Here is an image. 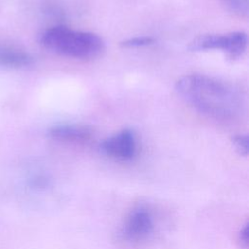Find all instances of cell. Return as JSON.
Instances as JSON below:
<instances>
[{"label":"cell","instance_id":"cell-9","mask_svg":"<svg viewBox=\"0 0 249 249\" xmlns=\"http://www.w3.org/2000/svg\"><path fill=\"white\" fill-rule=\"evenodd\" d=\"M232 145L240 156H247L249 153V138L247 134H237L231 139Z\"/></svg>","mask_w":249,"mask_h":249},{"label":"cell","instance_id":"cell-6","mask_svg":"<svg viewBox=\"0 0 249 249\" xmlns=\"http://www.w3.org/2000/svg\"><path fill=\"white\" fill-rule=\"evenodd\" d=\"M91 130L84 125L76 124H59L49 130V135L58 141L83 143L91 137Z\"/></svg>","mask_w":249,"mask_h":249},{"label":"cell","instance_id":"cell-5","mask_svg":"<svg viewBox=\"0 0 249 249\" xmlns=\"http://www.w3.org/2000/svg\"><path fill=\"white\" fill-rule=\"evenodd\" d=\"M100 152L114 160H130L137 150L136 137L131 129H123L105 138L99 145Z\"/></svg>","mask_w":249,"mask_h":249},{"label":"cell","instance_id":"cell-1","mask_svg":"<svg viewBox=\"0 0 249 249\" xmlns=\"http://www.w3.org/2000/svg\"><path fill=\"white\" fill-rule=\"evenodd\" d=\"M175 90L190 106L214 120L232 121L243 112L240 92L231 85L206 75H186L176 82Z\"/></svg>","mask_w":249,"mask_h":249},{"label":"cell","instance_id":"cell-7","mask_svg":"<svg viewBox=\"0 0 249 249\" xmlns=\"http://www.w3.org/2000/svg\"><path fill=\"white\" fill-rule=\"evenodd\" d=\"M33 63V57L26 52L0 43V66L21 68Z\"/></svg>","mask_w":249,"mask_h":249},{"label":"cell","instance_id":"cell-3","mask_svg":"<svg viewBox=\"0 0 249 249\" xmlns=\"http://www.w3.org/2000/svg\"><path fill=\"white\" fill-rule=\"evenodd\" d=\"M248 44L247 34L243 31H232L224 34H203L190 42L189 50L199 52L221 50L231 59H236L245 53Z\"/></svg>","mask_w":249,"mask_h":249},{"label":"cell","instance_id":"cell-4","mask_svg":"<svg viewBox=\"0 0 249 249\" xmlns=\"http://www.w3.org/2000/svg\"><path fill=\"white\" fill-rule=\"evenodd\" d=\"M155 223L152 212L145 206L134 207L126 216L121 229L123 239L138 242L146 239L154 231Z\"/></svg>","mask_w":249,"mask_h":249},{"label":"cell","instance_id":"cell-8","mask_svg":"<svg viewBox=\"0 0 249 249\" xmlns=\"http://www.w3.org/2000/svg\"><path fill=\"white\" fill-rule=\"evenodd\" d=\"M226 9L232 14L247 18L249 15V0H221Z\"/></svg>","mask_w":249,"mask_h":249},{"label":"cell","instance_id":"cell-10","mask_svg":"<svg viewBox=\"0 0 249 249\" xmlns=\"http://www.w3.org/2000/svg\"><path fill=\"white\" fill-rule=\"evenodd\" d=\"M154 43V39L148 36H141V37H133L127 40H124L121 43V46L124 48H138L148 46Z\"/></svg>","mask_w":249,"mask_h":249},{"label":"cell","instance_id":"cell-2","mask_svg":"<svg viewBox=\"0 0 249 249\" xmlns=\"http://www.w3.org/2000/svg\"><path fill=\"white\" fill-rule=\"evenodd\" d=\"M40 42L47 50L75 59L95 58L104 50V43L97 34L63 25L46 29L41 35Z\"/></svg>","mask_w":249,"mask_h":249},{"label":"cell","instance_id":"cell-11","mask_svg":"<svg viewBox=\"0 0 249 249\" xmlns=\"http://www.w3.org/2000/svg\"><path fill=\"white\" fill-rule=\"evenodd\" d=\"M239 241L243 247H247L249 244V227L245 224L239 231Z\"/></svg>","mask_w":249,"mask_h":249}]
</instances>
